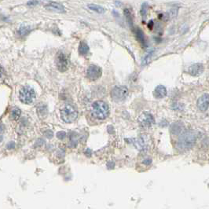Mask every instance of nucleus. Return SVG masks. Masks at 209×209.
Returning a JSON list of instances; mask_svg holds the SVG:
<instances>
[{
	"label": "nucleus",
	"mask_w": 209,
	"mask_h": 209,
	"mask_svg": "<svg viewBox=\"0 0 209 209\" xmlns=\"http://www.w3.org/2000/svg\"><path fill=\"white\" fill-rule=\"evenodd\" d=\"M197 135L192 131H183L178 140V148L182 150L190 149L195 145Z\"/></svg>",
	"instance_id": "obj_1"
},
{
	"label": "nucleus",
	"mask_w": 209,
	"mask_h": 209,
	"mask_svg": "<svg viewBox=\"0 0 209 209\" xmlns=\"http://www.w3.org/2000/svg\"><path fill=\"white\" fill-rule=\"evenodd\" d=\"M92 115L95 119L103 120L108 117L109 114V109L108 104L102 101H97L92 104Z\"/></svg>",
	"instance_id": "obj_2"
},
{
	"label": "nucleus",
	"mask_w": 209,
	"mask_h": 209,
	"mask_svg": "<svg viewBox=\"0 0 209 209\" xmlns=\"http://www.w3.org/2000/svg\"><path fill=\"white\" fill-rule=\"evenodd\" d=\"M78 116V111L72 104H65L60 110V117L64 122L70 124L74 122Z\"/></svg>",
	"instance_id": "obj_3"
},
{
	"label": "nucleus",
	"mask_w": 209,
	"mask_h": 209,
	"mask_svg": "<svg viewBox=\"0 0 209 209\" xmlns=\"http://www.w3.org/2000/svg\"><path fill=\"white\" fill-rule=\"evenodd\" d=\"M19 98L24 104H32L36 99V92L31 87H24L20 91Z\"/></svg>",
	"instance_id": "obj_4"
},
{
	"label": "nucleus",
	"mask_w": 209,
	"mask_h": 209,
	"mask_svg": "<svg viewBox=\"0 0 209 209\" xmlns=\"http://www.w3.org/2000/svg\"><path fill=\"white\" fill-rule=\"evenodd\" d=\"M129 91L127 88L124 86L114 87L111 91V98L115 102H122L127 98Z\"/></svg>",
	"instance_id": "obj_5"
},
{
	"label": "nucleus",
	"mask_w": 209,
	"mask_h": 209,
	"mask_svg": "<svg viewBox=\"0 0 209 209\" xmlns=\"http://www.w3.org/2000/svg\"><path fill=\"white\" fill-rule=\"evenodd\" d=\"M56 65L60 72H65L69 65V60L68 56L63 52H59L56 55Z\"/></svg>",
	"instance_id": "obj_6"
},
{
	"label": "nucleus",
	"mask_w": 209,
	"mask_h": 209,
	"mask_svg": "<svg viewBox=\"0 0 209 209\" xmlns=\"http://www.w3.org/2000/svg\"><path fill=\"white\" fill-rule=\"evenodd\" d=\"M102 70L99 66L91 65L88 67L87 71V76L91 81H95V80H98L99 78L102 76Z\"/></svg>",
	"instance_id": "obj_7"
},
{
	"label": "nucleus",
	"mask_w": 209,
	"mask_h": 209,
	"mask_svg": "<svg viewBox=\"0 0 209 209\" xmlns=\"http://www.w3.org/2000/svg\"><path fill=\"white\" fill-rule=\"evenodd\" d=\"M139 124L140 126L142 127H149V126H153L155 124V120H154V117L150 114V113H143L142 115L139 117Z\"/></svg>",
	"instance_id": "obj_8"
},
{
	"label": "nucleus",
	"mask_w": 209,
	"mask_h": 209,
	"mask_svg": "<svg viewBox=\"0 0 209 209\" xmlns=\"http://www.w3.org/2000/svg\"><path fill=\"white\" fill-rule=\"evenodd\" d=\"M204 71V66L201 63H196L192 65L188 69V73L193 76H201Z\"/></svg>",
	"instance_id": "obj_9"
},
{
	"label": "nucleus",
	"mask_w": 209,
	"mask_h": 209,
	"mask_svg": "<svg viewBox=\"0 0 209 209\" xmlns=\"http://www.w3.org/2000/svg\"><path fill=\"white\" fill-rule=\"evenodd\" d=\"M208 94H204L197 100V107L202 112H205L208 109Z\"/></svg>",
	"instance_id": "obj_10"
},
{
	"label": "nucleus",
	"mask_w": 209,
	"mask_h": 209,
	"mask_svg": "<svg viewBox=\"0 0 209 209\" xmlns=\"http://www.w3.org/2000/svg\"><path fill=\"white\" fill-rule=\"evenodd\" d=\"M45 8L50 11H53V12H57V13H65V9L63 6L60 4V3H50L45 6Z\"/></svg>",
	"instance_id": "obj_11"
},
{
	"label": "nucleus",
	"mask_w": 209,
	"mask_h": 209,
	"mask_svg": "<svg viewBox=\"0 0 209 209\" xmlns=\"http://www.w3.org/2000/svg\"><path fill=\"white\" fill-rule=\"evenodd\" d=\"M167 94H168L167 89L163 85L157 86L153 91V96L158 99L164 98V97L167 96Z\"/></svg>",
	"instance_id": "obj_12"
},
{
	"label": "nucleus",
	"mask_w": 209,
	"mask_h": 209,
	"mask_svg": "<svg viewBox=\"0 0 209 209\" xmlns=\"http://www.w3.org/2000/svg\"><path fill=\"white\" fill-rule=\"evenodd\" d=\"M134 145L136 146L138 149H139L140 151H145L148 148V144L146 142V138H144L143 136L138 138V139L134 140Z\"/></svg>",
	"instance_id": "obj_13"
},
{
	"label": "nucleus",
	"mask_w": 209,
	"mask_h": 209,
	"mask_svg": "<svg viewBox=\"0 0 209 209\" xmlns=\"http://www.w3.org/2000/svg\"><path fill=\"white\" fill-rule=\"evenodd\" d=\"M135 35H136V37H137L138 40L139 41L143 47H146V38L144 36V34H143L142 31L140 28H136L135 30Z\"/></svg>",
	"instance_id": "obj_14"
},
{
	"label": "nucleus",
	"mask_w": 209,
	"mask_h": 209,
	"mask_svg": "<svg viewBox=\"0 0 209 209\" xmlns=\"http://www.w3.org/2000/svg\"><path fill=\"white\" fill-rule=\"evenodd\" d=\"M89 47L88 45L85 42L82 41L80 43V46H79V53L81 55H86L87 54V53L89 52Z\"/></svg>",
	"instance_id": "obj_15"
},
{
	"label": "nucleus",
	"mask_w": 209,
	"mask_h": 209,
	"mask_svg": "<svg viewBox=\"0 0 209 209\" xmlns=\"http://www.w3.org/2000/svg\"><path fill=\"white\" fill-rule=\"evenodd\" d=\"M88 8L91 10L96 12V13H98V14H103L105 11V10L103 7H102L101 6L94 5V4H89L88 5Z\"/></svg>",
	"instance_id": "obj_16"
},
{
	"label": "nucleus",
	"mask_w": 209,
	"mask_h": 209,
	"mask_svg": "<svg viewBox=\"0 0 209 209\" xmlns=\"http://www.w3.org/2000/svg\"><path fill=\"white\" fill-rule=\"evenodd\" d=\"M171 131H172V133L174 134H181L182 133V131H183V126L182 125H180L179 123H176V124H174L171 126Z\"/></svg>",
	"instance_id": "obj_17"
},
{
	"label": "nucleus",
	"mask_w": 209,
	"mask_h": 209,
	"mask_svg": "<svg viewBox=\"0 0 209 209\" xmlns=\"http://www.w3.org/2000/svg\"><path fill=\"white\" fill-rule=\"evenodd\" d=\"M21 116V110L18 108H14L10 113V118L14 120H17Z\"/></svg>",
	"instance_id": "obj_18"
},
{
	"label": "nucleus",
	"mask_w": 209,
	"mask_h": 209,
	"mask_svg": "<svg viewBox=\"0 0 209 209\" xmlns=\"http://www.w3.org/2000/svg\"><path fill=\"white\" fill-rule=\"evenodd\" d=\"M30 32V28L27 26H22L19 30H18V33L20 34V36H25L28 35V33Z\"/></svg>",
	"instance_id": "obj_19"
},
{
	"label": "nucleus",
	"mask_w": 209,
	"mask_h": 209,
	"mask_svg": "<svg viewBox=\"0 0 209 209\" xmlns=\"http://www.w3.org/2000/svg\"><path fill=\"white\" fill-rule=\"evenodd\" d=\"M124 15L126 17V21L128 22V24H129L131 26L133 25V20L131 18V13H130V11L127 10V9H125L124 10Z\"/></svg>",
	"instance_id": "obj_20"
},
{
	"label": "nucleus",
	"mask_w": 209,
	"mask_h": 209,
	"mask_svg": "<svg viewBox=\"0 0 209 209\" xmlns=\"http://www.w3.org/2000/svg\"><path fill=\"white\" fill-rule=\"evenodd\" d=\"M147 10H148V5L146 3H143L141 8V15L145 18L147 15Z\"/></svg>",
	"instance_id": "obj_21"
},
{
	"label": "nucleus",
	"mask_w": 209,
	"mask_h": 209,
	"mask_svg": "<svg viewBox=\"0 0 209 209\" xmlns=\"http://www.w3.org/2000/svg\"><path fill=\"white\" fill-rule=\"evenodd\" d=\"M38 113L40 114V115H43L46 116L47 113V109L46 107V105H42V106H38Z\"/></svg>",
	"instance_id": "obj_22"
},
{
	"label": "nucleus",
	"mask_w": 209,
	"mask_h": 209,
	"mask_svg": "<svg viewBox=\"0 0 209 209\" xmlns=\"http://www.w3.org/2000/svg\"><path fill=\"white\" fill-rule=\"evenodd\" d=\"M177 13H178V9L174 8V9H172V10H170L169 11L168 14H169V16H170V18H173V17H175V16L176 15H177Z\"/></svg>",
	"instance_id": "obj_23"
},
{
	"label": "nucleus",
	"mask_w": 209,
	"mask_h": 209,
	"mask_svg": "<svg viewBox=\"0 0 209 209\" xmlns=\"http://www.w3.org/2000/svg\"><path fill=\"white\" fill-rule=\"evenodd\" d=\"M57 137H58L59 139H60V140H62V139H64V138L66 137V132L63 131L58 132V133H57Z\"/></svg>",
	"instance_id": "obj_24"
},
{
	"label": "nucleus",
	"mask_w": 209,
	"mask_h": 209,
	"mask_svg": "<svg viewBox=\"0 0 209 209\" xmlns=\"http://www.w3.org/2000/svg\"><path fill=\"white\" fill-rule=\"evenodd\" d=\"M152 54H153V51H151V52H149L148 54H147V55H146V57L144 58V59H143V61H142L143 65H145V64L148 63V59L151 58V55Z\"/></svg>",
	"instance_id": "obj_25"
},
{
	"label": "nucleus",
	"mask_w": 209,
	"mask_h": 209,
	"mask_svg": "<svg viewBox=\"0 0 209 209\" xmlns=\"http://www.w3.org/2000/svg\"><path fill=\"white\" fill-rule=\"evenodd\" d=\"M15 147V143L14 142H9L7 144V146H6V148H8V149H12V148H14Z\"/></svg>",
	"instance_id": "obj_26"
},
{
	"label": "nucleus",
	"mask_w": 209,
	"mask_h": 209,
	"mask_svg": "<svg viewBox=\"0 0 209 209\" xmlns=\"http://www.w3.org/2000/svg\"><path fill=\"white\" fill-rule=\"evenodd\" d=\"M44 135L47 136L48 138H51L53 137V132L51 131H47L44 133Z\"/></svg>",
	"instance_id": "obj_27"
},
{
	"label": "nucleus",
	"mask_w": 209,
	"mask_h": 209,
	"mask_svg": "<svg viewBox=\"0 0 209 209\" xmlns=\"http://www.w3.org/2000/svg\"><path fill=\"white\" fill-rule=\"evenodd\" d=\"M38 3V1H30V2L28 3V5L30 6H35L37 5Z\"/></svg>",
	"instance_id": "obj_28"
},
{
	"label": "nucleus",
	"mask_w": 209,
	"mask_h": 209,
	"mask_svg": "<svg viewBox=\"0 0 209 209\" xmlns=\"http://www.w3.org/2000/svg\"><path fill=\"white\" fill-rule=\"evenodd\" d=\"M152 163V160L151 159H147V160H145L144 161H143V164H146V165H148V164H150Z\"/></svg>",
	"instance_id": "obj_29"
},
{
	"label": "nucleus",
	"mask_w": 209,
	"mask_h": 209,
	"mask_svg": "<svg viewBox=\"0 0 209 209\" xmlns=\"http://www.w3.org/2000/svg\"><path fill=\"white\" fill-rule=\"evenodd\" d=\"M3 72H4V69H3V68L2 66L0 65V78L3 76Z\"/></svg>",
	"instance_id": "obj_30"
},
{
	"label": "nucleus",
	"mask_w": 209,
	"mask_h": 209,
	"mask_svg": "<svg viewBox=\"0 0 209 209\" xmlns=\"http://www.w3.org/2000/svg\"><path fill=\"white\" fill-rule=\"evenodd\" d=\"M4 129H5V126H4V125H3V124H0V132H1V133L3 132Z\"/></svg>",
	"instance_id": "obj_31"
},
{
	"label": "nucleus",
	"mask_w": 209,
	"mask_h": 209,
	"mask_svg": "<svg viewBox=\"0 0 209 209\" xmlns=\"http://www.w3.org/2000/svg\"><path fill=\"white\" fill-rule=\"evenodd\" d=\"M3 140V137L2 136H0V141H2Z\"/></svg>",
	"instance_id": "obj_32"
}]
</instances>
